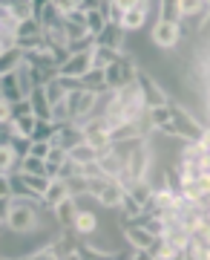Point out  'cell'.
I'll return each mask as SVG.
<instances>
[{"mask_svg":"<svg viewBox=\"0 0 210 260\" xmlns=\"http://www.w3.org/2000/svg\"><path fill=\"white\" fill-rule=\"evenodd\" d=\"M124 197H127V188L121 185L118 179H107V185L101 188V194L95 197V200H98L104 208H121Z\"/></svg>","mask_w":210,"mask_h":260,"instance_id":"obj_8","label":"cell"},{"mask_svg":"<svg viewBox=\"0 0 210 260\" xmlns=\"http://www.w3.org/2000/svg\"><path fill=\"white\" fill-rule=\"evenodd\" d=\"M18 171H23V174H46V162L32 156V153H26V156H20ZM46 177H49V174H46Z\"/></svg>","mask_w":210,"mask_h":260,"instance_id":"obj_28","label":"cell"},{"mask_svg":"<svg viewBox=\"0 0 210 260\" xmlns=\"http://www.w3.org/2000/svg\"><path fill=\"white\" fill-rule=\"evenodd\" d=\"M23 61V49L15 44L12 49H3L0 52V75H9V73H15V67Z\"/></svg>","mask_w":210,"mask_h":260,"instance_id":"obj_21","label":"cell"},{"mask_svg":"<svg viewBox=\"0 0 210 260\" xmlns=\"http://www.w3.org/2000/svg\"><path fill=\"white\" fill-rule=\"evenodd\" d=\"M12 119H15V116H12V102L0 99V124H9Z\"/></svg>","mask_w":210,"mask_h":260,"instance_id":"obj_33","label":"cell"},{"mask_svg":"<svg viewBox=\"0 0 210 260\" xmlns=\"http://www.w3.org/2000/svg\"><path fill=\"white\" fill-rule=\"evenodd\" d=\"M66 159H69V153H66V148H61V145H58V148H52L49 153H46L44 162H46V174H49V179L55 177V174H58V168L64 165Z\"/></svg>","mask_w":210,"mask_h":260,"instance_id":"obj_23","label":"cell"},{"mask_svg":"<svg viewBox=\"0 0 210 260\" xmlns=\"http://www.w3.org/2000/svg\"><path fill=\"white\" fill-rule=\"evenodd\" d=\"M18 179L32 191V194H37L40 200H44L46 188H49V177H46V174H23V171H18Z\"/></svg>","mask_w":210,"mask_h":260,"instance_id":"obj_19","label":"cell"},{"mask_svg":"<svg viewBox=\"0 0 210 260\" xmlns=\"http://www.w3.org/2000/svg\"><path fill=\"white\" fill-rule=\"evenodd\" d=\"M29 104H32V116H35V119H40V121L52 119V104H49V99H46L44 84H37L35 90L29 93Z\"/></svg>","mask_w":210,"mask_h":260,"instance_id":"obj_9","label":"cell"},{"mask_svg":"<svg viewBox=\"0 0 210 260\" xmlns=\"http://www.w3.org/2000/svg\"><path fill=\"white\" fill-rule=\"evenodd\" d=\"M150 41L158 49H176L182 44V20H158L153 26Z\"/></svg>","mask_w":210,"mask_h":260,"instance_id":"obj_3","label":"cell"},{"mask_svg":"<svg viewBox=\"0 0 210 260\" xmlns=\"http://www.w3.org/2000/svg\"><path fill=\"white\" fill-rule=\"evenodd\" d=\"M118 58H121V52H115L110 47H92V70H107Z\"/></svg>","mask_w":210,"mask_h":260,"instance_id":"obj_20","label":"cell"},{"mask_svg":"<svg viewBox=\"0 0 210 260\" xmlns=\"http://www.w3.org/2000/svg\"><path fill=\"white\" fill-rule=\"evenodd\" d=\"M207 3H210V0H207Z\"/></svg>","mask_w":210,"mask_h":260,"instance_id":"obj_38","label":"cell"},{"mask_svg":"<svg viewBox=\"0 0 210 260\" xmlns=\"http://www.w3.org/2000/svg\"><path fill=\"white\" fill-rule=\"evenodd\" d=\"M121 214H124V220L121 223H136L138 217H141V203H138L136 197H124V203H121Z\"/></svg>","mask_w":210,"mask_h":260,"instance_id":"obj_27","label":"cell"},{"mask_svg":"<svg viewBox=\"0 0 210 260\" xmlns=\"http://www.w3.org/2000/svg\"><path fill=\"white\" fill-rule=\"evenodd\" d=\"M141 0H112V6L118 12H127V9H133V6H138Z\"/></svg>","mask_w":210,"mask_h":260,"instance_id":"obj_35","label":"cell"},{"mask_svg":"<svg viewBox=\"0 0 210 260\" xmlns=\"http://www.w3.org/2000/svg\"><path fill=\"white\" fill-rule=\"evenodd\" d=\"M0 99H6V102H20V99H26V95L20 93V84L15 78V73L9 75H0Z\"/></svg>","mask_w":210,"mask_h":260,"instance_id":"obj_17","label":"cell"},{"mask_svg":"<svg viewBox=\"0 0 210 260\" xmlns=\"http://www.w3.org/2000/svg\"><path fill=\"white\" fill-rule=\"evenodd\" d=\"M95 47H110V49H115V52L124 55L127 52V32L121 29V23H107L95 35Z\"/></svg>","mask_w":210,"mask_h":260,"instance_id":"obj_5","label":"cell"},{"mask_svg":"<svg viewBox=\"0 0 210 260\" xmlns=\"http://www.w3.org/2000/svg\"><path fill=\"white\" fill-rule=\"evenodd\" d=\"M49 150H52V145H49L46 139H32V142H29V153H32V156H37V159H46V153H49Z\"/></svg>","mask_w":210,"mask_h":260,"instance_id":"obj_31","label":"cell"},{"mask_svg":"<svg viewBox=\"0 0 210 260\" xmlns=\"http://www.w3.org/2000/svg\"><path fill=\"white\" fill-rule=\"evenodd\" d=\"M204 3H207V0H179V20H182V18H193Z\"/></svg>","mask_w":210,"mask_h":260,"instance_id":"obj_30","label":"cell"},{"mask_svg":"<svg viewBox=\"0 0 210 260\" xmlns=\"http://www.w3.org/2000/svg\"><path fill=\"white\" fill-rule=\"evenodd\" d=\"M9 232L12 234H29L35 232L37 225V211L35 205H26V203H15L12 200V214H9Z\"/></svg>","mask_w":210,"mask_h":260,"instance_id":"obj_2","label":"cell"},{"mask_svg":"<svg viewBox=\"0 0 210 260\" xmlns=\"http://www.w3.org/2000/svg\"><path fill=\"white\" fill-rule=\"evenodd\" d=\"M15 78H18V84H20V93L29 99V93L35 90L37 84H35V73H32V64L26 61V52H23V61H20L18 67H15Z\"/></svg>","mask_w":210,"mask_h":260,"instance_id":"obj_13","label":"cell"},{"mask_svg":"<svg viewBox=\"0 0 210 260\" xmlns=\"http://www.w3.org/2000/svg\"><path fill=\"white\" fill-rule=\"evenodd\" d=\"M52 214H55L58 225H66V229H72L75 214H78V200H75V197H66V200H61V203L52 208Z\"/></svg>","mask_w":210,"mask_h":260,"instance_id":"obj_11","label":"cell"},{"mask_svg":"<svg viewBox=\"0 0 210 260\" xmlns=\"http://www.w3.org/2000/svg\"><path fill=\"white\" fill-rule=\"evenodd\" d=\"M98 165H101V171H104V177L118 179L121 171H124V159H121L115 150H107V153H101L98 156Z\"/></svg>","mask_w":210,"mask_h":260,"instance_id":"obj_15","label":"cell"},{"mask_svg":"<svg viewBox=\"0 0 210 260\" xmlns=\"http://www.w3.org/2000/svg\"><path fill=\"white\" fill-rule=\"evenodd\" d=\"M66 197H72L69 194V188H66V182L55 177V179H49V188H46V194H44V205L52 211L61 200H66Z\"/></svg>","mask_w":210,"mask_h":260,"instance_id":"obj_12","label":"cell"},{"mask_svg":"<svg viewBox=\"0 0 210 260\" xmlns=\"http://www.w3.org/2000/svg\"><path fill=\"white\" fill-rule=\"evenodd\" d=\"M138 81V90H141V99H144L147 107H158V104H170V99H167V93L161 90V84H155L150 75L144 73V70H138L136 75Z\"/></svg>","mask_w":210,"mask_h":260,"instance_id":"obj_4","label":"cell"},{"mask_svg":"<svg viewBox=\"0 0 210 260\" xmlns=\"http://www.w3.org/2000/svg\"><path fill=\"white\" fill-rule=\"evenodd\" d=\"M66 153H69V159H72V162H75L78 168L87 165V162H95V159H98V150L92 148V145H90L87 139L78 142V145H72V148L66 150Z\"/></svg>","mask_w":210,"mask_h":260,"instance_id":"obj_16","label":"cell"},{"mask_svg":"<svg viewBox=\"0 0 210 260\" xmlns=\"http://www.w3.org/2000/svg\"><path fill=\"white\" fill-rule=\"evenodd\" d=\"M204 174H207V177H210V156L204 159Z\"/></svg>","mask_w":210,"mask_h":260,"instance_id":"obj_37","label":"cell"},{"mask_svg":"<svg viewBox=\"0 0 210 260\" xmlns=\"http://www.w3.org/2000/svg\"><path fill=\"white\" fill-rule=\"evenodd\" d=\"M49 3H52V0H32V6H35V15H40V12L49 6Z\"/></svg>","mask_w":210,"mask_h":260,"instance_id":"obj_36","label":"cell"},{"mask_svg":"<svg viewBox=\"0 0 210 260\" xmlns=\"http://www.w3.org/2000/svg\"><path fill=\"white\" fill-rule=\"evenodd\" d=\"M170 110H173V124L164 130L167 136L170 139H184V142H201L204 127L199 124V119L190 110H184L182 104H170Z\"/></svg>","mask_w":210,"mask_h":260,"instance_id":"obj_1","label":"cell"},{"mask_svg":"<svg viewBox=\"0 0 210 260\" xmlns=\"http://www.w3.org/2000/svg\"><path fill=\"white\" fill-rule=\"evenodd\" d=\"M147 15H150V0H141L138 6H133V9H127V12H121L118 23H121V29H124V32H138V29L147 23Z\"/></svg>","mask_w":210,"mask_h":260,"instance_id":"obj_7","label":"cell"},{"mask_svg":"<svg viewBox=\"0 0 210 260\" xmlns=\"http://www.w3.org/2000/svg\"><path fill=\"white\" fill-rule=\"evenodd\" d=\"M90 70H92V49H87V52H72L61 64L58 75H64V78H83Z\"/></svg>","mask_w":210,"mask_h":260,"instance_id":"obj_6","label":"cell"},{"mask_svg":"<svg viewBox=\"0 0 210 260\" xmlns=\"http://www.w3.org/2000/svg\"><path fill=\"white\" fill-rule=\"evenodd\" d=\"M35 124H37V119L32 116V113H29V116H18V119H12V121H9L12 139H32Z\"/></svg>","mask_w":210,"mask_h":260,"instance_id":"obj_14","label":"cell"},{"mask_svg":"<svg viewBox=\"0 0 210 260\" xmlns=\"http://www.w3.org/2000/svg\"><path fill=\"white\" fill-rule=\"evenodd\" d=\"M12 185H15V179H12L9 174H0V197L12 194Z\"/></svg>","mask_w":210,"mask_h":260,"instance_id":"obj_34","label":"cell"},{"mask_svg":"<svg viewBox=\"0 0 210 260\" xmlns=\"http://www.w3.org/2000/svg\"><path fill=\"white\" fill-rule=\"evenodd\" d=\"M95 229H98V217H95L92 211L78 208V214H75V223H72V232H78L81 237H90Z\"/></svg>","mask_w":210,"mask_h":260,"instance_id":"obj_18","label":"cell"},{"mask_svg":"<svg viewBox=\"0 0 210 260\" xmlns=\"http://www.w3.org/2000/svg\"><path fill=\"white\" fill-rule=\"evenodd\" d=\"M147 124H150L153 130H161V133H164V130L173 124V110H170V104L147 107Z\"/></svg>","mask_w":210,"mask_h":260,"instance_id":"obj_10","label":"cell"},{"mask_svg":"<svg viewBox=\"0 0 210 260\" xmlns=\"http://www.w3.org/2000/svg\"><path fill=\"white\" fill-rule=\"evenodd\" d=\"M107 23H110V20H107L104 9H90V12H87V29H90L92 35H98V32L107 26Z\"/></svg>","mask_w":210,"mask_h":260,"instance_id":"obj_29","label":"cell"},{"mask_svg":"<svg viewBox=\"0 0 210 260\" xmlns=\"http://www.w3.org/2000/svg\"><path fill=\"white\" fill-rule=\"evenodd\" d=\"M18 165H20V156L18 150L12 148V142L0 145V174H12V171H18Z\"/></svg>","mask_w":210,"mask_h":260,"instance_id":"obj_22","label":"cell"},{"mask_svg":"<svg viewBox=\"0 0 210 260\" xmlns=\"http://www.w3.org/2000/svg\"><path fill=\"white\" fill-rule=\"evenodd\" d=\"M64 182H66V188H69V194H72L75 200H78L81 194H83V197H90V179L83 177L81 171H78V174H72V177H66Z\"/></svg>","mask_w":210,"mask_h":260,"instance_id":"obj_25","label":"cell"},{"mask_svg":"<svg viewBox=\"0 0 210 260\" xmlns=\"http://www.w3.org/2000/svg\"><path fill=\"white\" fill-rule=\"evenodd\" d=\"M44 90H46V99H49V104H55V102H61V99H66V95H69V90H66L64 81H61V75L49 78V81L44 84Z\"/></svg>","mask_w":210,"mask_h":260,"instance_id":"obj_26","label":"cell"},{"mask_svg":"<svg viewBox=\"0 0 210 260\" xmlns=\"http://www.w3.org/2000/svg\"><path fill=\"white\" fill-rule=\"evenodd\" d=\"M44 35V23L40 18H26L18 23V38L15 41H23V38H40Z\"/></svg>","mask_w":210,"mask_h":260,"instance_id":"obj_24","label":"cell"},{"mask_svg":"<svg viewBox=\"0 0 210 260\" xmlns=\"http://www.w3.org/2000/svg\"><path fill=\"white\" fill-rule=\"evenodd\" d=\"M9 214H12V194L0 197V225L9 223Z\"/></svg>","mask_w":210,"mask_h":260,"instance_id":"obj_32","label":"cell"}]
</instances>
